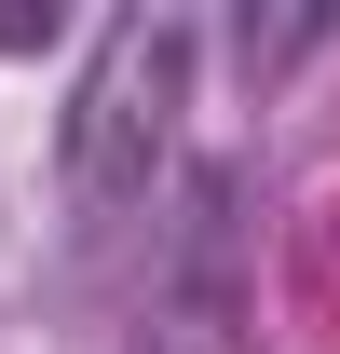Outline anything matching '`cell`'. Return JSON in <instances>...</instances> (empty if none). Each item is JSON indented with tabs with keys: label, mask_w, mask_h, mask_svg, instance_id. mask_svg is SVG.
Returning a JSON list of instances; mask_svg holds the SVG:
<instances>
[{
	"label": "cell",
	"mask_w": 340,
	"mask_h": 354,
	"mask_svg": "<svg viewBox=\"0 0 340 354\" xmlns=\"http://www.w3.org/2000/svg\"><path fill=\"white\" fill-rule=\"evenodd\" d=\"M191 55H205V28H191V14H109V28H95L82 82H68V136H55L82 232H123L136 205L164 191L177 109H191Z\"/></svg>",
	"instance_id": "obj_1"
},
{
	"label": "cell",
	"mask_w": 340,
	"mask_h": 354,
	"mask_svg": "<svg viewBox=\"0 0 340 354\" xmlns=\"http://www.w3.org/2000/svg\"><path fill=\"white\" fill-rule=\"evenodd\" d=\"M136 354H245V286H232V191H191V259H177V286L150 300V327H136Z\"/></svg>",
	"instance_id": "obj_2"
}]
</instances>
